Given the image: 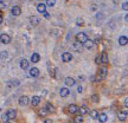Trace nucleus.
<instances>
[{
    "label": "nucleus",
    "mask_w": 128,
    "mask_h": 123,
    "mask_svg": "<svg viewBox=\"0 0 128 123\" xmlns=\"http://www.w3.org/2000/svg\"><path fill=\"white\" fill-rule=\"evenodd\" d=\"M113 2H114L115 5H118V4H119V0H113Z\"/></svg>",
    "instance_id": "obj_39"
},
{
    "label": "nucleus",
    "mask_w": 128,
    "mask_h": 123,
    "mask_svg": "<svg viewBox=\"0 0 128 123\" xmlns=\"http://www.w3.org/2000/svg\"><path fill=\"white\" fill-rule=\"evenodd\" d=\"M19 104L21 106H25V105H27L28 104V97L27 96H21L20 98H19Z\"/></svg>",
    "instance_id": "obj_8"
},
{
    "label": "nucleus",
    "mask_w": 128,
    "mask_h": 123,
    "mask_svg": "<svg viewBox=\"0 0 128 123\" xmlns=\"http://www.w3.org/2000/svg\"><path fill=\"white\" fill-rule=\"evenodd\" d=\"M94 44H95V42L94 40H90V39H88L85 43H84V47L87 49V50H91L92 47H94Z\"/></svg>",
    "instance_id": "obj_12"
},
{
    "label": "nucleus",
    "mask_w": 128,
    "mask_h": 123,
    "mask_svg": "<svg viewBox=\"0 0 128 123\" xmlns=\"http://www.w3.org/2000/svg\"><path fill=\"white\" fill-rule=\"evenodd\" d=\"M106 76H107V68H106V66H102V68L99 69L97 76H96V80L100 82V80H102L103 78H106Z\"/></svg>",
    "instance_id": "obj_1"
},
{
    "label": "nucleus",
    "mask_w": 128,
    "mask_h": 123,
    "mask_svg": "<svg viewBox=\"0 0 128 123\" xmlns=\"http://www.w3.org/2000/svg\"><path fill=\"white\" fill-rule=\"evenodd\" d=\"M89 115H90V117H91V118H94V120H96V118H99V113H97V110H95V109H94V110H90V111H89Z\"/></svg>",
    "instance_id": "obj_25"
},
{
    "label": "nucleus",
    "mask_w": 128,
    "mask_h": 123,
    "mask_svg": "<svg viewBox=\"0 0 128 123\" xmlns=\"http://www.w3.org/2000/svg\"><path fill=\"white\" fill-rule=\"evenodd\" d=\"M30 23H31L33 26H37V25L39 24V19H38L36 16H32V17H30Z\"/></svg>",
    "instance_id": "obj_22"
},
{
    "label": "nucleus",
    "mask_w": 128,
    "mask_h": 123,
    "mask_svg": "<svg viewBox=\"0 0 128 123\" xmlns=\"http://www.w3.org/2000/svg\"><path fill=\"white\" fill-rule=\"evenodd\" d=\"M95 62H96V64H99V65L102 64V63H101V56H97V57L95 58Z\"/></svg>",
    "instance_id": "obj_33"
},
{
    "label": "nucleus",
    "mask_w": 128,
    "mask_h": 123,
    "mask_svg": "<svg viewBox=\"0 0 128 123\" xmlns=\"http://www.w3.org/2000/svg\"><path fill=\"white\" fill-rule=\"evenodd\" d=\"M76 24H77V26H83L84 25V20L82 18H77L76 19Z\"/></svg>",
    "instance_id": "obj_27"
},
{
    "label": "nucleus",
    "mask_w": 128,
    "mask_h": 123,
    "mask_svg": "<svg viewBox=\"0 0 128 123\" xmlns=\"http://www.w3.org/2000/svg\"><path fill=\"white\" fill-rule=\"evenodd\" d=\"M75 122H76V123H82V122H83V116H81V115L76 116V118H75Z\"/></svg>",
    "instance_id": "obj_29"
},
{
    "label": "nucleus",
    "mask_w": 128,
    "mask_h": 123,
    "mask_svg": "<svg viewBox=\"0 0 128 123\" xmlns=\"http://www.w3.org/2000/svg\"><path fill=\"white\" fill-rule=\"evenodd\" d=\"M97 9V7H96L95 5H92V6H91V9H92V11H95V9Z\"/></svg>",
    "instance_id": "obj_40"
},
{
    "label": "nucleus",
    "mask_w": 128,
    "mask_h": 123,
    "mask_svg": "<svg viewBox=\"0 0 128 123\" xmlns=\"http://www.w3.org/2000/svg\"><path fill=\"white\" fill-rule=\"evenodd\" d=\"M127 115H128L127 111H125V110H120L119 113H118V118H119L120 121H125V120L127 118Z\"/></svg>",
    "instance_id": "obj_6"
},
{
    "label": "nucleus",
    "mask_w": 128,
    "mask_h": 123,
    "mask_svg": "<svg viewBox=\"0 0 128 123\" xmlns=\"http://www.w3.org/2000/svg\"><path fill=\"white\" fill-rule=\"evenodd\" d=\"M78 106L76 105V104H70V105L68 106V110H69V113L70 114H77L78 113Z\"/></svg>",
    "instance_id": "obj_9"
},
{
    "label": "nucleus",
    "mask_w": 128,
    "mask_h": 123,
    "mask_svg": "<svg viewBox=\"0 0 128 123\" xmlns=\"http://www.w3.org/2000/svg\"><path fill=\"white\" fill-rule=\"evenodd\" d=\"M39 61H40V56H39L38 53H33V54L31 56V62H32V63L36 64V63H38Z\"/></svg>",
    "instance_id": "obj_23"
},
{
    "label": "nucleus",
    "mask_w": 128,
    "mask_h": 123,
    "mask_svg": "<svg viewBox=\"0 0 128 123\" xmlns=\"http://www.w3.org/2000/svg\"><path fill=\"white\" fill-rule=\"evenodd\" d=\"M97 120H99L101 123H106L107 121H108V116L104 114V113H102V114L99 115V118H97Z\"/></svg>",
    "instance_id": "obj_18"
},
{
    "label": "nucleus",
    "mask_w": 128,
    "mask_h": 123,
    "mask_svg": "<svg viewBox=\"0 0 128 123\" xmlns=\"http://www.w3.org/2000/svg\"><path fill=\"white\" fill-rule=\"evenodd\" d=\"M44 123H52V120H50V118H46L45 121H44Z\"/></svg>",
    "instance_id": "obj_38"
},
{
    "label": "nucleus",
    "mask_w": 128,
    "mask_h": 123,
    "mask_svg": "<svg viewBox=\"0 0 128 123\" xmlns=\"http://www.w3.org/2000/svg\"><path fill=\"white\" fill-rule=\"evenodd\" d=\"M37 11H38L39 13H44L46 11V5L45 4H38V5H37Z\"/></svg>",
    "instance_id": "obj_19"
},
{
    "label": "nucleus",
    "mask_w": 128,
    "mask_h": 123,
    "mask_svg": "<svg viewBox=\"0 0 128 123\" xmlns=\"http://www.w3.org/2000/svg\"><path fill=\"white\" fill-rule=\"evenodd\" d=\"M73 47L77 51V52H81L82 51V44L81 43H78V42H75V43H73Z\"/></svg>",
    "instance_id": "obj_21"
},
{
    "label": "nucleus",
    "mask_w": 128,
    "mask_h": 123,
    "mask_svg": "<svg viewBox=\"0 0 128 123\" xmlns=\"http://www.w3.org/2000/svg\"><path fill=\"white\" fill-rule=\"evenodd\" d=\"M39 73H40V72H39V69H38V68H32V69L30 70V76H31V77H38Z\"/></svg>",
    "instance_id": "obj_13"
},
{
    "label": "nucleus",
    "mask_w": 128,
    "mask_h": 123,
    "mask_svg": "<svg viewBox=\"0 0 128 123\" xmlns=\"http://www.w3.org/2000/svg\"><path fill=\"white\" fill-rule=\"evenodd\" d=\"M73 59V54L70 52H64L63 54H62V61L64 62V63H68V62H70Z\"/></svg>",
    "instance_id": "obj_5"
},
{
    "label": "nucleus",
    "mask_w": 128,
    "mask_h": 123,
    "mask_svg": "<svg viewBox=\"0 0 128 123\" xmlns=\"http://www.w3.org/2000/svg\"><path fill=\"white\" fill-rule=\"evenodd\" d=\"M28 65H30V62H28L26 58H24V59L20 61V68H21L23 70H27Z\"/></svg>",
    "instance_id": "obj_7"
},
{
    "label": "nucleus",
    "mask_w": 128,
    "mask_h": 123,
    "mask_svg": "<svg viewBox=\"0 0 128 123\" xmlns=\"http://www.w3.org/2000/svg\"><path fill=\"white\" fill-rule=\"evenodd\" d=\"M125 20H126V21H128V14H126V16H125Z\"/></svg>",
    "instance_id": "obj_41"
},
{
    "label": "nucleus",
    "mask_w": 128,
    "mask_h": 123,
    "mask_svg": "<svg viewBox=\"0 0 128 123\" xmlns=\"http://www.w3.org/2000/svg\"><path fill=\"white\" fill-rule=\"evenodd\" d=\"M77 92H78V94H82V92H83V88L81 87V85H78V87H77Z\"/></svg>",
    "instance_id": "obj_35"
},
{
    "label": "nucleus",
    "mask_w": 128,
    "mask_h": 123,
    "mask_svg": "<svg viewBox=\"0 0 128 123\" xmlns=\"http://www.w3.org/2000/svg\"><path fill=\"white\" fill-rule=\"evenodd\" d=\"M0 43H2V44H9L11 43V37L7 33L0 35Z\"/></svg>",
    "instance_id": "obj_3"
},
{
    "label": "nucleus",
    "mask_w": 128,
    "mask_h": 123,
    "mask_svg": "<svg viewBox=\"0 0 128 123\" xmlns=\"http://www.w3.org/2000/svg\"><path fill=\"white\" fill-rule=\"evenodd\" d=\"M43 16H44V17L46 18V19H50V14H49V13H47V12H44V13H43Z\"/></svg>",
    "instance_id": "obj_36"
},
{
    "label": "nucleus",
    "mask_w": 128,
    "mask_h": 123,
    "mask_svg": "<svg viewBox=\"0 0 128 123\" xmlns=\"http://www.w3.org/2000/svg\"><path fill=\"white\" fill-rule=\"evenodd\" d=\"M0 56H1L2 58H6V57L9 56V53H7V51H2V52L0 53Z\"/></svg>",
    "instance_id": "obj_32"
},
{
    "label": "nucleus",
    "mask_w": 128,
    "mask_h": 123,
    "mask_svg": "<svg viewBox=\"0 0 128 123\" xmlns=\"http://www.w3.org/2000/svg\"><path fill=\"white\" fill-rule=\"evenodd\" d=\"M123 104H125V106H126V108H128V97H127V98H125V101H123Z\"/></svg>",
    "instance_id": "obj_37"
},
{
    "label": "nucleus",
    "mask_w": 128,
    "mask_h": 123,
    "mask_svg": "<svg viewBox=\"0 0 128 123\" xmlns=\"http://www.w3.org/2000/svg\"><path fill=\"white\" fill-rule=\"evenodd\" d=\"M38 114H39V116H42V117H45L46 115H47V114H50V113L47 111V109H46L45 106H44V108L39 109V113H38Z\"/></svg>",
    "instance_id": "obj_24"
},
{
    "label": "nucleus",
    "mask_w": 128,
    "mask_h": 123,
    "mask_svg": "<svg viewBox=\"0 0 128 123\" xmlns=\"http://www.w3.org/2000/svg\"><path fill=\"white\" fill-rule=\"evenodd\" d=\"M55 5H56V0H46V6L52 7V6H55Z\"/></svg>",
    "instance_id": "obj_28"
},
{
    "label": "nucleus",
    "mask_w": 128,
    "mask_h": 123,
    "mask_svg": "<svg viewBox=\"0 0 128 123\" xmlns=\"http://www.w3.org/2000/svg\"><path fill=\"white\" fill-rule=\"evenodd\" d=\"M122 9H123V11H128V1H125V2L122 4Z\"/></svg>",
    "instance_id": "obj_31"
},
{
    "label": "nucleus",
    "mask_w": 128,
    "mask_h": 123,
    "mask_svg": "<svg viewBox=\"0 0 128 123\" xmlns=\"http://www.w3.org/2000/svg\"><path fill=\"white\" fill-rule=\"evenodd\" d=\"M119 44L121 46H125V45L128 44V38L127 37H125V35H121L119 38Z\"/></svg>",
    "instance_id": "obj_17"
},
{
    "label": "nucleus",
    "mask_w": 128,
    "mask_h": 123,
    "mask_svg": "<svg viewBox=\"0 0 128 123\" xmlns=\"http://www.w3.org/2000/svg\"><path fill=\"white\" fill-rule=\"evenodd\" d=\"M87 40H88V35H87V33H84V32L77 33V35H76V42H78V43H81V44H84Z\"/></svg>",
    "instance_id": "obj_2"
},
{
    "label": "nucleus",
    "mask_w": 128,
    "mask_h": 123,
    "mask_svg": "<svg viewBox=\"0 0 128 123\" xmlns=\"http://www.w3.org/2000/svg\"><path fill=\"white\" fill-rule=\"evenodd\" d=\"M39 103H40V97L39 96L32 97V99H31V104H32V106H37Z\"/></svg>",
    "instance_id": "obj_15"
},
{
    "label": "nucleus",
    "mask_w": 128,
    "mask_h": 123,
    "mask_svg": "<svg viewBox=\"0 0 128 123\" xmlns=\"http://www.w3.org/2000/svg\"><path fill=\"white\" fill-rule=\"evenodd\" d=\"M6 123H12V122H6Z\"/></svg>",
    "instance_id": "obj_43"
},
{
    "label": "nucleus",
    "mask_w": 128,
    "mask_h": 123,
    "mask_svg": "<svg viewBox=\"0 0 128 123\" xmlns=\"http://www.w3.org/2000/svg\"><path fill=\"white\" fill-rule=\"evenodd\" d=\"M65 84H66V87H73L75 84H76V80L73 78V77H66L65 78Z\"/></svg>",
    "instance_id": "obj_10"
},
{
    "label": "nucleus",
    "mask_w": 128,
    "mask_h": 123,
    "mask_svg": "<svg viewBox=\"0 0 128 123\" xmlns=\"http://www.w3.org/2000/svg\"><path fill=\"white\" fill-rule=\"evenodd\" d=\"M2 23V17H1V14H0V24Z\"/></svg>",
    "instance_id": "obj_42"
},
{
    "label": "nucleus",
    "mask_w": 128,
    "mask_h": 123,
    "mask_svg": "<svg viewBox=\"0 0 128 123\" xmlns=\"http://www.w3.org/2000/svg\"><path fill=\"white\" fill-rule=\"evenodd\" d=\"M5 7H6V4H5L4 1H0V9H5Z\"/></svg>",
    "instance_id": "obj_34"
},
{
    "label": "nucleus",
    "mask_w": 128,
    "mask_h": 123,
    "mask_svg": "<svg viewBox=\"0 0 128 123\" xmlns=\"http://www.w3.org/2000/svg\"><path fill=\"white\" fill-rule=\"evenodd\" d=\"M100 56H101V63L102 64H107L108 63V54L106 52H102Z\"/></svg>",
    "instance_id": "obj_20"
},
{
    "label": "nucleus",
    "mask_w": 128,
    "mask_h": 123,
    "mask_svg": "<svg viewBox=\"0 0 128 123\" xmlns=\"http://www.w3.org/2000/svg\"><path fill=\"white\" fill-rule=\"evenodd\" d=\"M6 116H7L9 120H13V118L17 117V111H16L14 109H9V110L6 111Z\"/></svg>",
    "instance_id": "obj_4"
},
{
    "label": "nucleus",
    "mask_w": 128,
    "mask_h": 123,
    "mask_svg": "<svg viewBox=\"0 0 128 123\" xmlns=\"http://www.w3.org/2000/svg\"><path fill=\"white\" fill-rule=\"evenodd\" d=\"M69 94H70V90H69L68 88H62L61 90H59V95H61V97L69 96Z\"/></svg>",
    "instance_id": "obj_14"
},
{
    "label": "nucleus",
    "mask_w": 128,
    "mask_h": 123,
    "mask_svg": "<svg viewBox=\"0 0 128 123\" xmlns=\"http://www.w3.org/2000/svg\"><path fill=\"white\" fill-rule=\"evenodd\" d=\"M78 113H80V115H81V116H84V115L89 114V110H88V108H87L85 105H82V106H80Z\"/></svg>",
    "instance_id": "obj_16"
},
{
    "label": "nucleus",
    "mask_w": 128,
    "mask_h": 123,
    "mask_svg": "<svg viewBox=\"0 0 128 123\" xmlns=\"http://www.w3.org/2000/svg\"><path fill=\"white\" fill-rule=\"evenodd\" d=\"M45 108L47 109V111H49L50 114H51V113H55V108L52 106V104H51V103H46Z\"/></svg>",
    "instance_id": "obj_26"
},
{
    "label": "nucleus",
    "mask_w": 128,
    "mask_h": 123,
    "mask_svg": "<svg viewBox=\"0 0 128 123\" xmlns=\"http://www.w3.org/2000/svg\"><path fill=\"white\" fill-rule=\"evenodd\" d=\"M91 101L94 102V103H97V102H99V95H92Z\"/></svg>",
    "instance_id": "obj_30"
},
{
    "label": "nucleus",
    "mask_w": 128,
    "mask_h": 123,
    "mask_svg": "<svg viewBox=\"0 0 128 123\" xmlns=\"http://www.w3.org/2000/svg\"><path fill=\"white\" fill-rule=\"evenodd\" d=\"M11 12H12L13 16L17 17V16H20V14H21V9H20L19 6H13L12 9H11Z\"/></svg>",
    "instance_id": "obj_11"
}]
</instances>
